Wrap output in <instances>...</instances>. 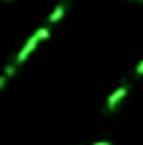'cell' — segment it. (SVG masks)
Returning <instances> with one entry per match:
<instances>
[{
	"mask_svg": "<svg viewBox=\"0 0 143 145\" xmlns=\"http://www.w3.org/2000/svg\"><path fill=\"white\" fill-rule=\"evenodd\" d=\"M4 82H6V76H0V88L4 86Z\"/></svg>",
	"mask_w": 143,
	"mask_h": 145,
	"instance_id": "8",
	"label": "cell"
},
{
	"mask_svg": "<svg viewBox=\"0 0 143 145\" xmlns=\"http://www.w3.org/2000/svg\"><path fill=\"white\" fill-rule=\"evenodd\" d=\"M127 92H129V86L127 84H121V86H118L110 96H108V100H106V112L108 114H112L116 108H118V104L123 100V98L127 96Z\"/></svg>",
	"mask_w": 143,
	"mask_h": 145,
	"instance_id": "1",
	"label": "cell"
},
{
	"mask_svg": "<svg viewBox=\"0 0 143 145\" xmlns=\"http://www.w3.org/2000/svg\"><path fill=\"white\" fill-rule=\"evenodd\" d=\"M37 43H39V39H37V37H35V33H33V35H31V37H29V39L24 43V47L20 49L18 57H16V63H18V65H20V63H24L25 59L33 53V49L37 47Z\"/></svg>",
	"mask_w": 143,
	"mask_h": 145,
	"instance_id": "2",
	"label": "cell"
},
{
	"mask_svg": "<svg viewBox=\"0 0 143 145\" xmlns=\"http://www.w3.org/2000/svg\"><path fill=\"white\" fill-rule=\"evenodd\" d=\"M135 74H137V76H141V74H143V61H139V65L135 67Z\"/></svg>",
	"mask_w": 143,
	"mask_h": 145,
	"instance_id": "6",
	"label": "cell"
},
{
	"mask_svg": "<svg viewBox=\"0 0 143 145\" xmlns=\"http://www.w3.org/2000/svg\"><path fill=\"white\" fill-rule=\"evenodd\" d=\"M4 72H6V76H14V72H16V67H14V65H8V67L4 69Z\"/></svg>",
	"mask_w": 143,
	"mask_h": 145,
	"instance_id": "5",
	"label": "cell"
},
{
	"mask_svg": "<svg viewBox=\"0 0 143 145\" xmlns=\"http://www.w3.org/2000/svg\"><path fill=\"white\" fill-rule=\"evenodd\" d=\"M92 145H112V141H96V143Z\"/></svg>",
	"mask_w": 143,
	"mask_h": 145,
	"instance_id": "7",
	"label": "cell"
},
{
	"mask_svg": "<svg viewBox=\"0 0 143 145\" xmlns=\"http://www.w3.org/2000/svg\"><path fill=\"white\" fill-rule=\"evenodd\" d=\"M65 10H67V2L63 0V2H59V4L53 8V12L49 14V24H57V22L65 16Z\"/></svg>",
	"mask_w": 143,
	"mask_h": 145,
	"instance_id": "3",
	"label": "cell"
},
{
	"mask_svg": "<svg viewBox=\"0 0 143 145\" xmlns=\"http://www.w3.org/2000/svg\"><path fill=\"white\" fill-rule=\"evenodd\" d=\"M49 35H51V33H49V27H39V29L35 31V37H37L39 41H41V39H49Z\"/></svg>",
	"mask_w": 143,
	"mask_h": 145,
	"instance_id": "4",
	"label": "cell"
}]
</instances>
